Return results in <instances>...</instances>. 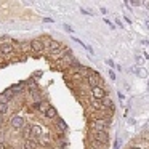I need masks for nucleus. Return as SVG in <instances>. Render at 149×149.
I'll list each match as a JSON object with an SVG mask.
<instances>
[{
  "mask_svg": "<svg viewBox=\"0 0 149 149\" xmlns=\"http://www.w3.org/2000/svg\"><path fill=\"white\" fill-rule=\"evenodd\" d=\"M23 135H24V139H32V130H31V125H26L23 128Z\"/></svg>",
  "mask_w": 149,
  "mask_h": 149,
  "instance_id": "ddd939ff",
  "label": "nucleus"
},
{
  "mask_svg": "<svg viewBox=\"0 0 149 149\" xmlns=\"http://www.w3.org/2000/svg\"><path fill=\"white\" fill-rule=\"evenodd\" d=\"M128 149H143V148H141V146H130Z\"/></svg>",
  "mask_w": 149,
  "mask_h": 149,
  "instance_id": "5701e85b",
  "label": "nucleus"
},
{
  "mask_svg": "<svg viewBox=\"0 0 149 149\" xmlns=\"http://www.w3.org/2000/svg\"><path fill=\"white\" fill-rule=\"evenodd\" d=\"M11 98H13V95H11V93L10 95H8V93H2V95H0V103H2V104H8Z\"/></svg>",
  "mask_w": 149,
  "mask_h": 149,
  "instance_id": "4468645a",
  "label": "nucleus"
},
{
  "mask_svg": "<svg viewBox=\"0 0 149 149\" xmlns=\"http://www.w3.org/2000/svg\"><path fill=\"white\" fill-rule=\"evenodd\" d=\"M109 75H111V79H112V80H116V74H114V72H112V69H111V71H109Z\"/></svg>",
  "mask_w": 149,
  "mask_h": 149,
  "instance_id": "aec40b11",
  "label": "nucleus"
},
{
  "mask_svg": "<svg viewBox=\"0 0 149 149\" xmlns=\"http://www.w3.org/2000/svg\"><path fill=\"white\" fill-rule=\"evenodd\" d=\"M8 123H10V127H11V128H15V130H23L24 127H26V120H24L23 116H13V117H10Z\"/></svg>",
  "mask_w": 149,
  "mask_h": 149,
  "instance_id": "f03ea898",
  "label": "nucleus"
},
{
  "mask_svg": "<svg viewBox=\"0 0 149 149\" xmlns=\"http://www.w3.org/2000/svg\"><path fill=\"white\" fill-rule=\"evenodd\" d=\"M144 58H146V59H149V52H144Z\"/></svg>",
  "mask_w": 149,
  "mask_h": 149,
  "instance_id": "b1692460",
  "label": "nucleus"
},
{
  "mask_svg": "<svg viewBox=\"0 0 149 149\" xmlns=\"http://www.w3.org/2000/svg\"><path fill=\"white\" fill-rule=\"evenodd\" d=\"M0 149H7V144H5V143H2V141H0Z\"/></svg>",
  "mask_w": 149,
  "mask_h": 149,
  "instance_id": "412c9836",
  "label": "nucleus"
},
{
  "mask_svg": "<svg viewBox=\"0 0 149 149\" xmlns=\"http://www.w3.org/2000/svg\"><path fill=\"white\" fill-rule=\"evenodd\" d=\"M106 63H107V64H109V66H112V68H114V61H112V59H107Z\"/></svg>",
  "mask_w": 149,
  "mask_h": 149,
  "instance_id": "4be33fe9",
  "label": "nucleus"
},
{
  "mask_svg": "<svg viewBox=\"0 0 149 149\" xmlns=\"http://www.w3.org/2000/svg\"><path fill=\"white\" fill-rule=\"evenodd\" d=\"M87 80H88V85L93 88V87H101V82H103V79H101L100 74H96L95 71H91V74L87 77Z\"/></svg>",
  "mask_w": 149,
  "mask_h": 149,
  "instance_id": "20e7f679",
  "label": "nucleus"
},
{
  "mask_svg": "<svg viewBox=\"0 0 149 149\" xmlns=\"http://www.w3.org/2000/svg\"><path fill=\"white\" fill-rule=\"evenodd\" d=\"M47 48H48V53H53V52H58V50L63 48V43L58 42V40H48V43H47Z\"/></svg>",
  "mask_w": 149,
  "mask_h": 149,
  "instance_id": "0eeeda50",
  "label": "nucleus"
},
{
  "mask_svg": "<svg viewBox=\"0 0 149 149\" xmlns=\"http://www.w3.org/2000/svg\"><path fill=\"white\" fill-rule=\"evenodd\" d=\"M91 95H93L95 100H103L104 96H106V90H104L103 87H93L91 88Z\"/></svg>",
  "mask_w": 149,
  "mask_h": 149,
  "instance_id": "6e6552de",
  "label": "nucleus"
},
{
  "mask_svg": "<svg viewBox=\"0 0 149 149\" xmlns=\"http://www.w3.org/2000/svg\"><path fill=\"white\" fill-rule=\"evenodd\" d=\"M125 3L127 5H132V7H136V5H141L143 2H139V0H138V2H136V0H132V2H125Z\"/></svg>",
  "mask_w": 149,
  "mask_h": 149,
  "instance_id": "f3484780",
  "label": "nucleus"
},
{
  "mask_svg": "<svg viewBox=\"0 0 149 149\" xmlns=\"http://www.w3.org/2000/svg\"><path fill=\"white\" fill-rule=\"evenodd\" d=\"M0 55H3V56L13 55V43H10V42L0 43Z\"/></svg>",
  "mask_w": 149,
  "mask_h": 149,
  "instance_id": "423d86ee",
  "label": "nucleus"
},
{
  "mask_svg": "<svg viewBox=\"0 0 149 149\" xmlns=\"http://www.w3.org/2000/svg\"><path fill=\"white\" fill-rule=\"evenodd\" d=\"M109 119L106 117H101V119H95L91 122V127L95 128V132H107L109 130Z\"/></svg>",
  "mask_w": 149,
  "mask_h": 149,
  "instance_id": "f257e3e1",
  "label": "nucleus"
},
{
  "mask_svg": "<svg viewBox=\"0 0 149 149\" xmlns=\"http://www.w3.org/2000/svg\"><path fill=\"white\" fill-rule=\"evenodd\" d=\"M146 27H148V29H149V21H146Z\"/></svg>",
  "mask_w": 149,
  "mask_h": 149,
  "instance_id": "393cba45",
  "label": "nucleus"
},
{
  "mask_svg": "<svg viewBox=\"0 0 149 149\" xmlns=\"http://www.w3.org/2000/svg\"><path fill=\"white\" fill-rule=\"evenodd\" d=\"M100 103H101V107H103V109H111L114 112V103H112V100H111L109 96H104Z\"/></svg>",
  "mask_w": 149,
  "mask_h": 149,
  "instance_id": "9b49d317",
  "label": "nucleus"
},
{
  "mask_svg": "<svg viewBox=\"0 0 149 149\" xmlns=\"http://www.w3.org/2000/svg\"><path fill=\"white\" fill-rule=\"evenodd\" d=\"M136 74H138L139 77H146V75H148V71H146L144 68H139L138 71H136Z\"/></svg>",
  "mask_w": 149,
  "mask_h": 149,
  "instance_id": "dca6fc26",
  "label": "nucleus"
},
{
  "mask_svg": "<svg viewBox=\"0 0 149 149\" xmlns=\"http://www.w3.org/2000/svg\"><path fill=\"white\" fill-rule=\"evenodd\" d=\"M5 114H8V104L0 103V116H5Z\"/></svg>",
  "mask_w": 149,
  "mask_h": 149,
  "instance_id": "2eb2a0df",
  "label": "nucleus"
},
{
  "mask_svg": "<svg viewBox=\"0 0 149 149\" xmlns=\"http://www.w3.org/2000/svg\"><path fill=\"white\" fill-rule=\"evenodd\" d=\"M58 127L59 128H66V123L63 122V120H58Z\"/></svg>",
  "mask_w": 149,
  "mask_h": 149,
  "instance_id": "6ab92c4d",
  "label": "nucleus"
},
{
  "mask_svg": "<svg viewBox=\"0 0 149 149\" xmlns=\"http://www.w3.org/2000/svg\"><path fill=\"white\" fill-rule=\"evenodd\" d=\"M40 146L39 141H34V139H24L23 143V148L24 149H37Z\"/></svg>",
  "mask_w": 149,
  "mask_h": 149,
  "instance_id": "f8f14e48",
  "label": "nucleus"
},
{
  "mask_svg": "<svg viewBox=\"0 0 149 149\" xmlns=\"http://www.w3.org/2000/svg\"><path fill=\"white\" fill-rule=\"evenodd\" d=\"M29 48L34 53H43V50L47 48V43L43 42V39H36L29 43Z\"/></svg>",
  "mask_w": 149,
  "mask_h": 149,
  "instance_id": "7ed1b4c3",
  "label": "nucleus"
},
{
  "mask_svg": "<svg viewBox=\"0 0 149 149\" xmlns=\"http://www.w3.org/2000/svg\"><path fill=\"white\" fill-rule=\"evenodd\" d=\"M43 116H45L47 120H53V119H56V117H58V111H56V107L48 106V109L43 112Z\"/></svg>",
  "mask_w": 149,
  "mask_h": 149,
  "instance_id": "9d476101",
  "label": "nucleus"
},
{
  "mask_svg": "<svg viewBox=\"0 0 149 149\" xmlns=\"http://www.w3.org/2000/svg\"><path fill=\"white\" fill-rule=\"evenodd\" d=\"M93 138H95V141L100 143V144H107V143H109V135H107V132H95Z\"/></svg>",
  "mask_w": 149,
  "mask_h": 149,
  "instance_id": "39448f33",
  "label": "nucleus"
},
{
  "mask_svg": "<svg viewBox=\"0 0 149 149\" xmlns=\"http://www.w3.org/2000/svg\"><path fill=\"white\" fill-rule=\"evenodd\" d=\"M31 130H32V139L34 141H39L42 138L43 132H42V127L40 125H31Z\"/></svg>",
  "mask_w": 149,
  "mask_h": 149,
  "instance_id": "1a4fd4ad",
  "label": "nucleus"
},
{
  "mask_svg": "<svg viewBox=\"0 0 149 149\" xmlns=\"http://www.w3.org/2000/svg\"><path fill=\"white\" fill-rule=\"evenodd\" d=\"M63 27H64V29H66V31H68V32H69V34H72V32H74V29H72V27H71V26H69V24H63Z\"/></svg>",
  "mask_w": 149,
  "mask_h": 149,
  "instance_id": "a211bd4d",
  "label": "nucleus"
}]
</instances>
